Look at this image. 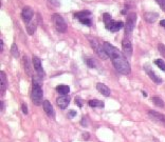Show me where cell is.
<instances>
[{"instance_id": "obj_1", "label": "cell", "mask_w": 165, "mask_h": 142, "mask_svg": "<svg viewBox=\"0 0 165 142\" xmlns=\"http://www.w3.org/2000/svg\"><path fill=\"white\" fill-rule=\"evenodd\" d=\"M103 45L108 57L112 61L115 70L123 75H128L131 70H130V64L127 61L125 55L122 54L118 48H115L112 44L108 43V42H105Z\"/></svg>"}, {"instance_id": "obj_2", "label": "cell", "mask_w": 165, "mask_h": 142, "mask_svg": "<svg viewBox=\"0 0 165 142\" xmlns=\"http://www.w3.org/2000/svg\"><path fill=\"white\" fill-rule=\"evenodd\" d=\"M87 37H88L89 42H90L91 46H92L93 50H94L95 54H97L100 58L104 59V60L108 58V55H107L106 51H105L104 45H102V44L100 43V41L97 40V38H94V37H90V36H87Z\"/></svg>"}, {"instance_id": "obj_3", "label": "cell", "mask_w": 165, "mask_h": 142, "mask_svg": "<svg viewBox=\"0 0 165 142\" xmlns=\"http://www.w3.org/2000/svg\"><path fill=\"white\" fill-rule=\"evenodd\" d=\"M42 98H44V93H42L41 86H33L32 92H31V99L33 103L35 105H40L44 101L42 100Z\"/></svg>"}, {"instance_id": "obj_4", "label": "cell", "mask_w": 165, "mask_h": 142, "mask_svg": "<svg viewBox=\"0 0 165 142\" xmlns=\"http://www.w3.org/2000/svg\"><path fill=\"white\" fill-rule=\"evenodd\" d=\"M52 22L54 24V28H56L57 32L59 33H65L67 31V23L65 21V19L62 18L61 15L54 14L52 16Z\"/></svg>"}, {"instance_id": "obj_5", "label": "cell", "mask_w": 165, "mask_h": 142, "mask_svg": "<svg viewBox=\"0 0 165 142\" xmlns=\"http://www.w3.org/2000/svg\"><path fill=\"white\" fill-rule=\"evenodd\" d=\"M135 20H137V15L135 14H130L127 16V20L126 23H125V32H126V34H129L133 31Z\"/></svg>"}, {"instance_id": "obj_6", "label": "cell", "mask_w": 165, "mask_h": 142, "mask_svg": "<svg viewBox=\"0 0 165 142\" xmlns=\"http://www.w3.org/2000/svg\"><path fill=\"white\" fill-rule=\"evenodd\" d=\"M148 116L151 120H153L155 122H157V123L161 124L162 126H164L165 127V115L160 114V113L155 112V111H149Z\"/></svg>"}, {"instance_id": "obj_7", "label": "cell", "mask_w": 165, "mask_h": 142, "mask_svg": "<svg viewBox=\"0 0 165 142\" xmlns=\"http://www.w3.org/2000/svg\"><path fill=\"white\" fill-rule=\"evenodd\" d=\"M122 50H123L125 57H127V58L131 57V55H132V46H131L130 41L127 38H124L123 41H122Z\"/></svg>"}, {"instance_id": "obj_8", "label": "cell", "mask_w": 165, "mask_h": 142, "mask_svg": "<svg viewBox=\"0 0 165 142\" xmlns=\"http://www.w3.org/2000/svg\"><path fill=\"white\" fill-rule=\"evenodd\" d=\"M33 15H34V12L30 6H26L21 12V17L26 23H30V21L33 18Z\"/></svg>"}, {"instance_id": "obj_9", "label": "cell", "mask_w": 165, "mask_h": 142, "mask_svg": "<svg viewBox=\"0 0 165 142\" xmlns=\"http://www.w3.org/2000/svg\"><path fill=\"white\" fill-rule=\"evenodd\" d=\"M56 103L59 108L65 110V108L69 105V103H70V97H69L68 95H61V96H59L58 98H57Z\"/></svg>"}, {"instance_id": "obj_10", "label": "cell", "mask_w": 165, "mask_h": 142, "mask_svg": "<svg viewBox=\"0 0 165 142\" xmlns=\"http://www.w3.org/2000/svg\"><path fill=\"white\" fill-rule=\"evenodd\" d=\"M33 65H34V68H35V71L37 72V74H38V76L44 77V70H42L41 61H40V59H39L38 57H36V56L33 57Z\"/></svg>"}, {"instance_id": "obj_11", "label": "cell", "mask_w": 165, "mask_h": 142, "mask_svg": "<svg viewBox=\"0 0 165 142\" xmlns=\"http://www.w3.org/2000/svg\"><path fill=\"white\" fill-rule=\"evenodd\" d=\"M145 72L147 73V75L149 76V78L155 82L156 84H161L162 83V79L160 78L159 76H157V75H156V73L153 72L151 68H149L148 66H145Z\"/></svg>"}, {"instance_id": "obj_12", "label": "cell", "mask_w": 165, "mask_h": 142, "mask_svg": "<svg viewBox=\"0 0 165 142\" xmlns=\"http://www.w3.org/2000/svg\"><path fill=\"white\" fill-rule=\"evenodd\" d=\"M42 106H44V112L47 113L49 117H54L55 116V113H54V110H53V106L51 104V102L49 100H44V103H42Z\"/></svg>"}, {"instance_id": "obj_13", "label": "cell", "mask_w": 165, "mask_h": 142, "mask_svg": "<svg viewBox=\"0 0 165 142\" xmlns=\"http://www.w3.org/2000/svg\"><path fill=\"white\" fill-rule=\"evenodd\" d=\"M97 91L105 97H108L109 95H110V90H109L108 86L105 85L104 83H97Z\"/></svg>"}, {"instance_id": "obj_14", "label": "cell", "mask_w": 165, "mask_h": 142, "mask_svg": "<svg viewBox=\"0 0 165 142\" xmlns=\"http://www.w3.org/2000/svg\"><path fill=\"white\" fill-rule=\"evenodd\" d=\"M22 63H23V66H24V71L26 73L29 75V76H33L32 74V66H31V62L29 60V58L26 56H23V59H22Z\"/></svg>"}, {"instance_id": "obj_15", "label": "cell", "mask_w": 165, "mask_h": 142, "mask_svg": "<svg viewBox=\"0 0 165 142\" xmlns=\"http://www.w3.org/2000/svg\"><path fill=\"white\" fill-rule=\"evenodd\" d=\"M0 78H1V83H0V86H1V95H3L4 91L6 90V86H8V79H6V75L4 72L0 73Z\"/></svg>"}, {"instance_id": "obj_16", "label": "cell", "mask_w": 165, "mask_h": 142, "mask_svg": "<svg viewBox=\"0 0 165 142\" xmlns=\"http://www.w3.org/2000/svg\"><path fill=\"white\" fill-rule=\"evenodd\" d=\"M124 26V23L122 21H118V22H112V24H111L110 26H109L108 30L111 31V32H118V31H120L122 28Z\"/></svg>"}, {"instance_id": "obj_17", "label": "cell", "mask_w": 165, "mask_h": 142, "mask_svg": "<svg viewBox=\"0 0 165 142\" xmlns=\"http://www.w3.org/2000/svg\"><path fill=\"white\" fill-rule=\"evenodd\" d=\"M144 18L145 20H146L147 22H149V23H153L156 20H157L158 18V14H156V13H145L144 15Z\"/></svg>"}, {"instance_id": "obj_18", "label": "cell", "mask_w": 165, "mask_h": 142, "mask_svg": "<svg viewBox=\"0 0 165 142\" xmlns=\"http://www.w3.org/2000/svg\"><path fill=\"white\" fill-rule=\"evenodd\" d=\"M90 16H91V13L89 12V11H82V12L76 13V14L74 15L75 18H77L79 21L85 18H90Z\"/></svg>"}, {"instance_id": "obj_19", "label": "cell", "mask_w": 165, "mask_h": 142, "mask_svg": "<svg viewBox=\"0 0 165 142\" xmlns=\"http://www.w3.org/2000/svg\"><path fill=\"white\" fill-rule=\"evenodd\" d=\"M56 91L61 95H68L70 92V88L68 85H58L56 88Z\"/></svg>"}, {"instance_id": "obj_20", "label": "cell", "mask_w": 165, "mask_h": 142, "mask_svg": "<svg viewBox=\"0 0 165 142\" xmlns=\"http://www.w3.org/2000/svg\"><path fill=\"white\" fill-rule=\"evenodd\" d=\"M103 20H104V23H105V26H106V28H109V26L112 24V18H111V16L109 14H107V13H105L104 16H103Z\"/></svg>"}, {"instance_id": "obj_21", "label": "cell", "mask_w": 165, "mask_h": 142, "mask_svg": "<svg viewBox=\"0 0 165 142\" xmlns=\"http://www.w3.org/2000/svg\"><path fill=\"white\" fill-rule=\"evenodd\" d=\"M36 23L35 22H32V23H29L28 26H26V31H28L29 35H33L36 31Z\"/></svg>"}, {"instance_id": "obj_22", "label": "cell", "mask_w": 165, "mask_h": 142, "mask_svg": "<svg viewBox=\"0 0 165 142\" xmlns=\"http://www.w3.org/2000/svg\"><path fill=\"white\" fill-rule=\"evenodd\" d=\"M88 104L91 106V107H97V106H101V107H103L104 106V103L102 101L100 100H97V99H93V100H90L88 102Z\"/></svg>"}, {"instance_id": "obj_23", "label": "cell", "mask_w": 165, "mask_h": 142, "mask_svg": "<svg viewBox=\"0 0 165 142\" xmlns=\"http://www.w3.org/2000/svg\"><path fill=\"white\" fill-rule=\"evenodd\" d=\"M153 102L156 106H159V107H163L164 106V102L159 97H153Z\"/></svg>"}, {"instance_id": "obj_24", "label": "cell", "mask_w": 165, "mask_h": 142, "mask_svg": "<svg viewBox=\"0 0 165 142\" xmlns=\"http://www.w3.org/2000/svg\"><path fill=\"white\" fill-rule=\"evenodd\" d=\"M11 53H12L13 57H15V58H18V57H19L18 48H17V45L15 43L12 44V48H11Z\"/></svg>"}, {"instance_id": "obj_25", "label": "cell", "mask_w": 165, "mask_h": 142, "mask_svg": "<svg viewBox=\"0 0 165 142\" xmlns=\"http://www.w3.org/2000/svg\"><path fill=\"white\" fill-rule=\"evenodd\" d=\"M155 63L161 68L162 71H165V62L162 60V59H156L155 60Z\"/></svg>"}, {"instance_id": "obj_26", "label": "cell", "mask_w": 165, "mask_h": 142, "mask_svg": "<svg viewBox=\"0 0 165 142\" xmlns=\"http://www.w3.org/2000/svg\"><path fill=\"white\" fill-rule=\"evenodd\" d=\"M87 64H88L89 68H94L95 66H97V64H95V61L93 60V59H88V60H87Z\"/></svg>"}, {"instance_id": "obj_27", "label": "cell", "mask_w": 165, "mask_h": 142, "mask_svg": "<svg viewBox=\"0 0 165 142\" xmlns=\"http://www.w3.org/2000/svg\"><path fill=\"white\" fill-rule=\"evenodd\" d=\"M158 48H159V52L161 53L162 56L165 57V45H163V44H159Z\"/></svg>"}, {"instance_id": "obj_28", "label": "cell", "mask_w": 165, "mask_h": 142, "mask_svg": "<svg viewBox=\"0 0 165 142\" xmlns=\"http://www.w3.org/2000/svg\"><path fill=\"white\" fill-rule=\"evenodd\" d=\"M21 110H22V112H23V114H28V107H26V103H23L21 105Z\"/></svg>"}, {"instance_id": "obj_29", "label": "cell", "mask_w": 165, "mask_h": 142, "mask_svg": "<svg viewBox=\"0 0 165 142\" xmlns=\"http://www.w3.org/2000/svg\"><path fill=\"white\" fill-rule=\"evenodd\" d=\"M156 1H157L158 3L162 6V8H164L165 10V0H156Z\"/></svg>"}, {"instance_id": "obj_30", "label": "cell", "mask_w": 165, "mask_h": 142, "mask_svg": "<svg viewBox=\"0 0 165 142\" xmlns=\"http://www.w3.org/2000/svg\"><path fill=\"white\" fill-rule=\"evenodd\" d=\"M75 115H76V112H75V111H70L69 114H68V116H69V118H73Z\"/></svg>"}, {"instance_id": "obj_31", "label": "cell", "mask_w": 165, "mask_h": 142, "mask_svg": "<svg viewBox=\"0 0 165 142\" xmlns=\"http://www.w3.org/2000/svg\"><path fill=\"white\" fill-rule=\"evenodd\" d=\"M49 1H50L53 5H56V6L59 5V0H49Z\"/></svg>"}, {"instance_id": "obj_32", "label": "cell", "mask_w": 165, "mask_h": 142, "mask_svg": "<svg viewBox=\"0 0 165 142\" xmlns=\"http://www.w3.org/2000/svg\"><path fill=\"white\" fill-rule=\"evenodd\" d=\"M76 103H77V105L79 106V107H82V100L79 98H76Z\"/></svg>"}, {"instance_id": "obj_33", "label": "cell", "mask_w": 165, "mask_h": 142, "mask_svg": "<svg viewBox=\"0 0 165 142\" xmlns=\"http://www.w3.org/2000/svg\"><path fill=\"white\" fill-rule=\"evenodd\" d=\"M81 123H82V126H87V122H86V119H82V121H81Z\"/></svg>"}, {"instance_id": "obj_34", "label": "cell", "mask_w": 165, "mask_h": 142, "mask_svg": "<svg viewBox=\"0 0 165 142\" xmlns=\"http://www.w3.org/2000/svg\"><path fill=\"white\" fill-rule=\"evenodd\" d=\"M2 50H3V41H0V51L2 52Z\"/></svg>"}, {"instance_id": "obj_35", "label": "cell", "mask_w": 165, "mask_h": 142, "mask_svg": "<svg viewBox=\"0 0 165 142\" xmlns=\"http://www.w3.org/2000/svg\"><path fill=\"white\" fill-rule=\"evenodd\" d=\"M160 24H161L163 28H165V20H161V21H160Z\"/></svg>"}, {"instance_id": "obj_36", "label": "cell", "mask_w": 165, "mask_h": 142, "mask_svg": "<svg viewBox=\"0 0 165 142\" xmlns=\"http://www.w3.org/2000/svg\"><path fill=\"white\" fill-rule=\"evenodd\" d=\"M88 133H84V137H85V139H88Z\"/></svg>"}, {"instance_id": "obj_37", "label": "cell", "mask_w": 165, "mask_h": 142, "mask_svg": "<svg viewBox=\"0 0 165 142\" xmlns=\"http://www.w3.org/2000/svg\"><path fill=\"white\" fill-rule=\"evenodd\" d=\"M3 107H4V105H3V102L1 101V110H3Z\"/></svg>"}]
</instances>
